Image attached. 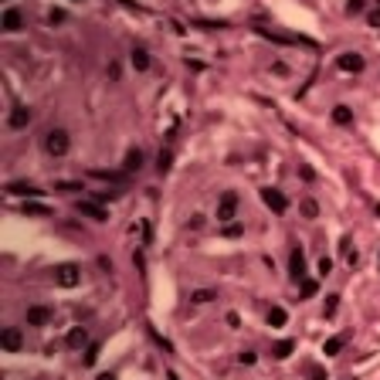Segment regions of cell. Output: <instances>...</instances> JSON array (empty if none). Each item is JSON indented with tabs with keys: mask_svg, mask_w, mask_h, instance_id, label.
<instances>
[{
	"mask_svg": "<svg viewBox=\"0 0 380 380\" xmlns=\"http://www.w3.org/2000/svg\"><path fill=\"white\" fill-rule=\"evenodd\" d=\"M343 347H347V336H329V339L323 343V353H326V357H336Z\"/></svg>",
	"mask_w": 380,
	"mask_h": 380,
	"instance_id": "16",
	"label": "cell"
},
{
	"mask_svg": "<svg viewBox=\"0 0 380 380\" xmlns=\"http://www.w3.org/2000/svg\"><path fill=\"white\" fill-rule=\"evenodd\" d=\"M7 194H14V197H41L45 190H37L34 183H24V180H14V183H7Z\"/></svg>",
	"mask_w": 380,
	"mask_h": 380,
	"instance_id": "13",
	"label": "cell"
},
{
	"mask_svg": "<svg viewBox=\"0 0 380 380\" xmlns=\"http://www.w3.org/2000/svg\"><path fill=\"white\" fill-rule=\"evenodd\" d=\"M285 319H289V316H285V309H282V306H272V309H269V326H272V329L285 326Z\"/></svg>",
	"mask_w": 380,
	"mask_h": 380,
	"instance_id": "19",
	"label": "cell"
},
{
	"mask_svg": "<svg viewBox=\"0 0 380 380\" xmlns=\"http://www.w3.org/2000/svg\"><path fill=\"white\" fill-rule=\"evenodd\" d=\"M27 123H31V109H27V105H14L11 116H7V126H11V129H24Z\"/></svg>",
	"mask_w": 380,
	"mask_h": 380,
	"instance_id": "12",
	"label": "cell"
},
{
	"mask_svg": "<svg viewBox=\"0 0 380 380\" xmlns=\"http://www.w3.org/2000/svg\"><path fill=\"white\" fill-rule=\"evenodd\" d=\"M48 21H51V24H61V21H65V11H51V14H48Z\"/></svg>",
	"mask_w": 380,
	"mask_h": 380,
	"instance_id": "35",
	"label": "cell"
},
{
	"mask_svg": "<svg viewBox=\"0 0 380 380\" xmlns=\"http://www.w3.org/2000/svg\"><path fill=\"white\" fill-rule=\"evenodd\" d=\"M336 68H339V71H363V55H357V51H343V55L336 58Z\"/></svg>",
	"mask_w": 380,
	"mask_h": 380,
	"instance_id": "9",
	"label": "cell"
},
{
	"mask_svg": "<svg viewBox=\"0 0 380 380\" xmlns=\"http://www.w3.org/2000/svg\"><path fill=\"white\" fill-rule=\"evenodd\" d=\"M24 214H27V217H51V211H48L45 204H24Z\"/></svg>",
	"mask_w": 380,
	"mask_h": 380,
	"instance_id": "22",
	"label": "cell"
},
{
	"mask_svg": "<svg viewBox=\"0 0 380 380\" xmlns=\"http://www.w3.org/2000/svg\"><path fill=\"white\" fill-rule=\"evenodd\" d=\"M55 319V309H48V306H31L27 309V326H48Z\"/></svg>",
	"mask_w": 380,
	"mask_h": 380,
	"instance_id": "10",
	"label": "cell"
},
{
	"mask_svg": "<svg viewBox=\"0 0 380 380\" xmlns=\"http://www.w3.org/2000/svg\"><path fill=\"white\" fill-rule=\"evenodd\" d=\"M65 343L71 350H82V347H89V333H85V326H75V329H71V333L65 336Z\"/></svg>",
	"mask_w": 380,
	"mask_h": 380,
	"instance_id": "14",
	"label": "cell"
},
{
	"mask_svg": "<svg viewBox=\"0 0 380 380\" xmlns=\"http://www.w3.org/2000/svg\"><path fill=\"white\" fill-rule=\"evenodd\" d=\"M289 275H292V282L306 279V255H302V248H292V255H289Z\"/></svg>",
	"mask_w": 380,
	"mask_h": 380,
	"instance_id": "8",
	"label": "cell"
},
{
	"mask_svg": "<svg viewBox=\"0 0 380 380\" xmlns=\"http://www.w3.org/2000/svg\"><path fill=\"white\" fill-rule=\"evenodd\" d=\"M79 214H85L92 221H109V211H105L99 201H79Z\"/></svg>",
	"mask_w": 380,
	"mask_h": 380,
	"instance_id": "11",
	"label": "cell"
},
{
	"mask_svg": "<svg viewBox=\"0 0 380 380\" xmlns=\"http://www.w3.org/2000/svg\"><path fill=\"white\" fill-rule=\"evenodd\" d=\"M221 235H224V238H241V235H245V227L231 221V224H224V231H221Z\"/></svg>",
	"mask_w": 380,
	"mask_h": 380,
	"instance_id": "27",
	"label": "cell"
},
{
	"mask_svg": "<svg viewBox=\"0 0 380 380\" xmlns=\"http://www.w3.org/2000/svg\"><path fill=\"white\" fill-rule=\"evenodd\" d=\"M238 360H241V363H248V367H251V363H255V350H241V353H238Z\"/></svg>",
	"mask_w": 380,
	"mask_h": 380,
	"instance_id": "30",
	"label": "cell"
},
{
	"mask_svg": "<svg viewBox=\"0 0 380 380\" xmlns=\"http://www.w3.org/2000/svg\"><path fill=\"white\" fill-rule=\"evenodd\" d=\"M133 68H136V71H146V68H149V55H146V48H133Z\"/></svg>",
	"mask_w": 380,
	"mask_h": 380,
	"instance_id": "20",
	"label": "cell"
},
{
	"mask_svg": "<svg viewBox=\"0 0 380 380\" xmlns=\"http://www.w3.org/2000/svg\"><path fill=\"white\" fill-rule=\"evenodd\" d=\"M55 190H65V194H75V190H82V183H71V180H61V183H55Z\"/></svg>",
	"mask_w": 380,
	"mask_h": 380,
	"instance_id": "28",
	"label": "cell"
},
{
	"mask_svg": "<svg viewBox=\"0 0 380 380\" xmlns=\"http://www.w3.org/2000/svg\"><path fill=\"white\" fill-rule=\"evenodd\" d=\"M211 299H217L211 289H197L194 295H190V302H197V306H204V302H211Z\"/></svg>",
	"mask_w": 380,
	"mask_h": 380,
	"instance_id": "25",
	"label": "cell"
},
{
	"mask_svg": "<svg viewBox=\"0 0 380 380\" xmlns=\"http://www.w3.org/2000/svg\"><path fill=\"white\" fill-rule=\"evenodd\" d=\"M95 380H116V373H99Z\"/></svg>",
	"mask_w": 380,
	"mask_h": 380,
	"instance_id": "37",
	"label": "cell"
},
{
	"mask_svg": "<svg viewBox=\"0 0 380 380\" xmlns=\"http://www.w3.org/2000/svg\"><path fill=\"white\" fill-rule=\"evenodd\" d=\"M0 27H4L7 34H17V31L24 27V14L17 11V7H7V11H4V17H0Z\"/></svg>",
	"mask_w": 380,
	"mask_h": 380,
	"instance_id": "7",
	"label": "cell"
},
{
	"mask_svg": "<svg viewBox=\"0 0 380 380\" xmlns=\"http://www.w3.org/2000/svg\"><path fill=\"white\" fill-rule=\"evenodd\" d=\"M0 347L7 350V353H17V350L24 347V336H21V329H17V326H7V329L0 333Z\"/></svg>",
	"mask_w": 380,
	"mask_h": 380,
	"instance_id": "6",
	"label": "cell"
},
{
	"mask_svg": "<svg viewBox=\"0 0 380 380\" xmlns=\"http://www.w3.org/2000/svg\"><path fill=\"white\" fill-rule=\"evenodd\" d=\"M333 272V261L329 258H319V275H329Z\"/></svg>",
	"mask_w": 380,
	"mask_h": 380,
	"instance_id": "34",
	"label": "cell"
},
{
	"mask_svg": "<svg viewBox=\"0 0 380 380\" xmlns=\"http://www.w3.org/2000/svg\"><path fill=\"white\" fill-rule=\"evenodd\" d=\"M82 282V269L75 265V261H61V265H55V285H61V289H75Z\"/></svg>",
	"mask_w": 380,
	"mask_h": 380,
	"instance_id": "2",
	"label": "cell"
},
{
	"mask_svg": "<svg viewBox=\"0 0 380 380\" xmlns=\"http://www.w3.org/2000/svg\"><path fill=\"white\" fill-rule=\"evenodd\" d=\"M170 163H173V157H170V153H160V160H157L160 173H167V170H170Z\"/></svg>",
	"mask_w": 380,
	"mask_h": 380,
	"instance_id": "29",
	"label": "cell"
},
{
	"mask_svg": "<svg viewBox=\"0 0 380 380\" xmlns=\"http://www.w3.org/2000/svg\"><path fill=\"white\" fill-rule=\"evenodd\" d=\"M235 214H238V194H235V190H224L221 201H217V221L231 224V221H235Z\"/></svg>",
	"mask_w": 380,
	"mask_h": 380,
	"instance_id": "4",
	"label": "cell"
},
{
	"mask_svg": "<svg viewBox=\"0 0 380 380\" xmlns=\"http://www.w3.org/2000/svg\"><path fill=\"white\" fill-rule=\"evenodd\" d=\"M336 306H339V295H326V316H333Z\"/></svg>",
	"mask_w": 380,
	"mask_h": 380,
	"instance_id": "31",
	"label": "cell"
},
{
	"mask_svg": "<svg viewBox=\"0 0 380 380\" xmlns=\"http://www.w3.org/2000/svg\"><path fill=\"white\" fill-rule=\"evenodd\" d=\"M92 177L95 180H109V183H123V173H116V170H92Z\"/></svg>",
	"mask_w": 380,
	"mask_h": 380,
	"instance_id": "21",
	"label": "cell"
},
{
	"mask_svg": "<svg viewBox=\"0 0 380 380\" xmlns=\"http://www.w3.org/2000/svg\"><path fill=\"white\" fill-rule=\"evenodd\" d=\"M316 292H319L316 279H302V282H299V295H302V299H313Z\"/></svg>",
	"mask_w": 380,
	"mask_h": 380,
	"instance_id": "23",
	"label": "cell"
},
{
	"mask_svg": "<svg viewBox=\"0 0 380 380\" xmlns=\"http://www.w3.org/2000/svg\"><path fill=\"white\" fill-rule=\"evenodd\" d=\"M258 34L272 41V45H285V48H316L313 37H302V34H282V31H272V27H258Z\"/></svg>",
	"mask_w": 380,
	"mask_h": 380,
	"instance_id": "1",
	"label": "cell"
},
{
	"mask_svg": "<svg viewBox=\"0 0 380 380\" xmlns=\"http://www.w3.org/2000/svg\"><path fill=\"white\" fill-rule=\"evenodd\" d=\"M377 7H380V0H377Z\"/></svg>",
	"mask_w": 380,
	"mask_h": 380,
	"instance_id": "38",
	"label": "cell"
},
{
	"mask_svg": "<svg viewBox=\"0 0 380 380\" xmlns=\"http://www.w3.org/2000/svg\"><path fill=\"white\" fill-rule=\"evenodd\" d=\"M139 167H143V149H129L126 153V173H136Z\"/></svg>",
	"mask_w": 380,
	"mask_h": 380,
	"instance_id": "18",
	"label": "cell"
},
{
	"mask_svg": "<svg viewBox=\"0 0 380 380\" xmlns=\"http://www.w3.org/2000/svg\"><path fill=\"white\" fill-rule=\"evenodd\" d=\"M333 123L336 126H350L353 123V109H350V105H336L333 109Z\"/></svg>",
	"mask_w": 380,
	"mask_h": 380,
	"instance_id": "17",
	"label": "cell"
},
{
	"mask_svg": "<svg viewBox=\"0 0 380 380\" xmlns=\"http://www.w3.org/2000/svg\"><path fill=\"white\" fill-rule=\"evenodd\" d=\"M68 146H71V139H68L65 129H48L45 133V149L51 153V157H65Z\"/></svg>",
	"mask_w": 380,
	"mask_h": 380,
	"instance_id": "3",
	"label": "cell"
},
{
	"mask_svg": "<svg viewBox=\"0 0 380 380\" xmlns=\"http://www.w3.org/2000/svg\"><path fill=\"white\" fill-rule=\"evenodd\" d=\"M292 350H295V339H279V343L272 347V357L285 360V357H292Z\"/></svg>",
	"mask_w": 380,
	"mask_h": 380,
	"instance_id": "15",
	"label": "cell"
},
{
	"mask_svg": "<svg viewBox=\"0 0 380 380\" xmlns=\"http://www.w3.org/2000/svg\"><path fill=\"white\" fill-rule=\"evenodd\" d=\"M261 201H265V207H272L275 214H285V211H289V197H285L282 190H275V187H265V190H261Z\"/></svg>",
	"mask_w": 380,
	"mask_h": 380,
	"instance_id": "5",
	"label": "cell"
},
{
	"mask_svg": "<svg viewBox=\"0 0 380 380\" xmlns=\"http://www.w3.org/2000/svg\"><path fill=\"white\" fill-rule=\"evenodd\" d=\"M227 326H235V329H238V326H241V319H238V313H227Z\"/></svg>",
	"mask_w": 380,
	"mask_h": 380,
	"instance_id": "36",
	"label": "cell"
},
{
	"mask_svg": "<svg viewBox=\"0 0 380 380\" xmlns=\"http://www.w3.org/2000/svg\"><path fill=\"white\" fill-rule=\"evenodd\" d=\"M299 207H302V214H306L309 221H313V217H319V204H316V201H302Z\"/></svg>",
	"mask_w": 380,
	"mask_h": 380,
	"instance_id": "26",
	"label": "cell"
},
{
	"mask_svg": "<svg viewBox=\"0 0 380 380\" xmlns=\"http://www.w3.org/2000/svg\"><path fill=\"white\" fill-rule=\"evenodd\" d=\"M347 14H363V0H347Z\"/></svg>",
	"mask_w": 380,
	"mask_h": 380,
	"instance_id": "32",
	"label": "cell"
},
{
	"mask_svg": "<svg viewBox=\"0 0 380 380\" xmlns=\"http://www.w3.org/2000/svg\"><path fill=\"white\" fill-rule=\"evenodd\" d=\"M367 24H370V27H380V7H377V11H370V14H367Z\"/></svg>",
	"mask_w": 380,
	"mask_h": 380,
	"instance_id": "33",
	"label": "cell"
},
{
	"mask_svg": "<svg viewBox=\"0 0 380 380\" xmlns=\"http://www.w3.org/2000/svg\"><path fill=\"white\" fill-rule=\"evenodd\" d=\"M99 353H102V347H99V343H89V347H85V367H95Z\"/></svg>",
	"mask_w": 380,
	"mask_h": 380,
	"instance_id": "24",
	"label": "cell"
}]
</instances>
